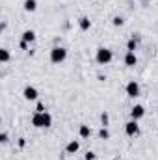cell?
Listing matches in <instances>:
<instances>
[{
  "instance_id": "cell-1",
  "label": "cell",
  "mask_w": 158,
  "mask_h": 160,
  "mask_svg": "<svg viewBox=\"0 0 158 160\" xmlns=\"http://www.w3.org/2000/svg\"><path fill=\"white\" fill-rule=\"evenodd\" d=\"M32 125L36 127V128H48L50 125H52V116L48 114V112H36L34 116H32Z\"/></svg>"
},
{
  "instance_id": "cell-2",
  "label": "cell",
  "mask_w": 158,
  "mask_h": 160,
  "mask_svg": "<svg viewBox=\"0 0 158 160\" xmlns=\"http://www.w3.org/2000/svg\"><path fill=\"white\" fill-rule=\"evenodd\" d=\"M112 60H114V52H112L110 48H106V47H99V48H97V52H95V62H97L99 65H108Z\"/></svg>"
},
{
  "instance_id": "cell-3",
  "label": "cell",
  "mask_w": 158,
  "mask_h": 160,
  "mask_svg": "<svg viewBox=\"0 0 158 160\" xmlns=\"http://www.w3.org/2000/svg\"><path fill=\"white\" fill-rule=\"evenodd\" d=\"M65 58H67V48L62 47V45H54L52 50H50V62L56 63V65H60V63L65 62Z\"/></svg>"
},
{
  "instance_id": "cell-4",
  "label": "cell",
  "mask_w": 158,
  "mask_h": 160,
  "mask_svg": "<svg viewBox=\"0 0 158 160\" xmlns=\"http://www.w3.org/2000/svg\"><path fill=\"white\" fill-rule=\"evenodd\" d=\"M125 91H126V95H128L130 99H136V97H140V93H141V89H140V84H138L136 80H130V82L126 84Z\"/></svg>"
},
{
  "instance_id": "cell-5",
  "label": "cell",
  "mask_w": 158,
  "mask_h": 160,
  "mask_svg": "<svg viewBox=\"0 0 158 160\" xmlns=\"http://www.w3.org/2000/svg\"><path fill=\"white\" fill-rule=\"evenodd\" d=\"M125 132H126V136H130V138L138 136V132H140V125H138V121L130 119L128 123H125Z\"/></svg>"
},
{
  "instance_id": "cell-6",
  "label": "cell",
  "mask_w": 158,
  "mask_h": 160,
  "mask_svg": "<svg viewBox=\"0 0 158 160\" xmlns=\"http://www.w3.org/2000/svg\"><path fill=\"white\" fill-rule=\"evenodd\" d=\"M22 97H24L26 101H37L39 91H37V88H34V86H26V88L22 89Z\"/></svg>"
},
{
  "instance_id": "cell-7",
  "label": "cell",
  "mask_w": 158,
  "mask_h": 160,
  "mask_svg": "<svg viewBox=\"0 0 158 160\" xmlns=\"http://www.w3.org/2000/svg\"><path fill=\"white\" fill-rule=\"evenodd\" d=\"M145 116V108L141 106V104H134L132 108H130V118L134 121H138V119H141Z\"/></svg>"
},
{
  "instance_id": "cell-8",
  "label": "cell",
  "mask_w": 158,
  "mask_h": 160,
  "mask_svg": "<svg viewBox=\"0 0 158 160\" xmlns=\"http://www.w3.org/2000/svg\"><path fill=\"white\" fill-rule=\"evenodd\" d=\"M78 149H80L78 140H71V142L65 145V153H67V155H75V153H78Z\"/></svg>"
},
{
  "instance_id": "cell-9",
  "label": "cell",
  "mask_w": 158,
  "mask_h": 160,
  "mask_svg": "<svg viewBox=\"0 0 158 160\" xmlns=\"http://www.w3.org/2000/svg\"><path fill=\"white\" fill-rule=\"evenodd\" d=\"M136 63H138V56H136L134 52H126V54H125V65L134 67Z\"/></svg>"
},
{
  "instance_id": "cell-10",
  "label": "cell",
  "mask_w": 158,
  "mask_h": 160,
  "mask_svg": "<svg viewBox=\"0 0 158 160\" xmlns=\"http://www.w3.org/2000/svg\"><path fill=\"white\" fill-rule=\"evenodd\" d=\"M78 26H80V30H82V32H87V30L91 28V21H89V17H86V15H84V17H80V19H78Z\"/></svg>"
},
{
  "instance_id": "cell-11",
  "label": "cell",
  "mask_w": 158,
  "mask_h": 160,
  "mask_svg": "<svg viewBox=\"0 0 158 160\" xmlns=\"http://www.w3.org/2000/svg\"><path fill=\"white\" fill-rule=\"evenodd\" d=\"M22 8H24V11H28V13H34V11L37 9V0H24Z\"/></svg>"
},
{
  "instance_id": "cell-12",
  "label": "cell",
  "mask_w": 158,
  "mask_h": 160,
  "mask_svg": "<svg viewBox=\"0 0 158 160\" xmlns=\"http://www.w3.org/2000/svg\"><path fill=\"white\" fill-rule=\"evenodd\" d=\"M78 136L82 140H87V138L91 136V128H89L87 125H80L78 127Z\"/></svg>"
},
{
  "instance_id": "cell-13",
  "label": "cell",
  "mask_w": 158,
  "mask_h": 160,
  "mask_svg": "<svg viewBox=\"0 0 158 160\" xmlns=\"http://www.w3.org/2000/svg\"><path fill=\"white\" fill-rule=\"evenodd\" d=\"M21 39H24L26 43H34V41H36V32H34V30H24Z\"/></svg>"
},
{
  "instance_id": "cell-14",
  "label": "cell",
  "mask_w": 158,
  "mask_h": 160,
  "mask_svg": "<svg viewBox=\"0 0 158 160\" xmlns=\"http://www.w3.org/2000/svg\"><path fill=\"white\" fill-rule=\"evenodd\" d=\"M9 58H11L9 50H7V48H0V63H7Z\"/></svg>"
},
{
  "instance_id": "cell-15",
  "label": "cell",
  "mask_w": 158,
  "mask_h": 160,
  "mask_svg": "<svg viewBox=\"0 0 158 160\" xmlns=\"http://www.w3.org/2000/svg\"><path fill=\"white\" fill-rule=\"evenodd\" d=\"M136 47H138V41L134 39V38H130V39L126 41V52H134Z\"/></svg>"
},
{
  "instance_id": "cell-16",
  "label": "cell",
  "mask_w": 158,
  "mask_h": 160,
  "mask_svg": "<svg viewBox=\"0 0 158 160\" xmlns=\"http://www.w3.org/2000/svg\"><path fill=\"white\" fill-rule=\"evenodd\" d=\"M99 140H110V130L106 127H101L99 130Z\"/></svg>"
},
{
  "instance_id": "cell-17",
  "label": "cell",
  "mask_w": 158,
  "mask_h": 160,
  "mask_svg": "<svg viewBox=\"0 0 158 160\" xmlns=\"http://www.w3.org/2000/svg\"><path fill=\"white\" fill-rule=\"evenodd\" d=\"M101 123H102V127H108V125H110V116H108V112H102V114H101Z\"/></svg>"
},
{
  "instance_id": "cell-18",
  "label": "cell",
  "mask_w": 158,
  "mask_h": 160,
  "mask_svg": "<svg viewBox=\"0 0 158 160\" xmlns=\"http://www.w3.org/2000/svg\"><path fill=\"white\" fill-rule=\"evenodd\" d=\"M112 24H114V26H123V24H125V19L119 17V15H116V17L112 19Z\"/></svg>"
},
{
  "instance_id": "cell-19",
  "label": "cell",
  "mask_w": 158,
  "mask_h": 160,
  "mask_svg": "<svg viewBox=\"0 0 158 160\" xmlns=\"http://www.w3.org/2000/svg\"><path fill=\"white\" fill-rule=\"evenodd\" d=\"M7 142H9V136H7L6 130H2L0 132V143H7Z\"/></svg>"
},
{
  "instance_id": "cell-20",
  "label": "cell",
  "mask_w": 158,
  "mask_h": 160,
  "mask_svg": "<svg viewBox=\"0 0 158 160\" xmlns=\"http://www.w3.org/2000/svg\"><path fill=\"white\" fill-rule=\"evenodd\" d=\"M28 45H30V43H26L24 39L19 41V48H21V50H28Z\"/></svg>"
},
{
  "instance_id": "cell-21",
  "label": "cell",
  "mask_w": 158,
  "mask_h": 160,
  "mask_svg": "<svg viewBox=\"0 0 158 160\" xmlns=\"http://www.w3.org/2000/svg\"><path fill=\"white\" fill-rule=\"evenodd\" d=\"M84 158H86V160H95V158H97V155H95V153H93V151H87V153H86V157H84Z\"/></svg>"
},
{
  "instance_id": "cell-22",
  "label": "cell",
  "mask_w": 158,
  "mask_h": 160,
  "mask_svg": "<svg viewBox=\"0 0 158 160\" xmlns=\"http://www.w3.org/2000/svg\"><path fill=\"white\" fill-rule=\"evenodd\" d=\"M36 112H41V114L45 112V104H43L41 101H37V104H36Z\"/></svg>"
},
{
  "instance_id": "cell-23",
  "label": "cell",
  "mask_w": 158,
  "mask_h": 160,
  "mask_svg": "<svg viewBox=\"0 0 158 160\" xmlns=\"http://www.w3.org/2000/svg\"><path fill=\"white\" fill-rule=\"evenodd\" d=\"M17 145H19V147H24V145H26V140H24V138H19Z\"/></svg>"
},
{
  "instance_id": "cell-24",
  "label": "cell",
  "mask_w": 158,
  "mask_h": 160,
  "mask_svg": "<svg viewBox=\"0 0 158 160\" xmlns=\"http://www.w3.org/2000/svg\"><path fill=\"white\" fill-rule=\"evenodd\" d=\"M6 28H7V22H6V21H4V22H2V24H0V32H4V30H6Z\"/></svg>"
}]
</instances>
